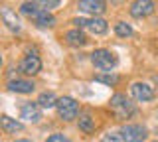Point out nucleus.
<instances>
[{
  "mask_svg": "<svg viewBox=\"0 0 158 142\" xmlns=\"http://www.w3.org/2000/svg\"><path fill=\"white\" fill-rule=\"evenodd\" d=\"M65 40H67V43L69 46H85L87 43V36L83 34V30H79V28H75V30H69L67 34H65Z\"/></svg>",
  "mask_w": 158,
  "mask_h": 142,
  "instance_id": "15",
  "label": "nucleus"
},
{
  "mask_svg": "<svg viewBox=\"0 0 158 142\" xmlns=\"http://www.w3.org/2000/svg\"><path fill=\"white\" fill-rule=\"evenodd\" d=\"M38 105L42 107V109H52V107L57 105V99H56V95H53L52 91H46V93H42V95L38 97Z\"/></svg>",
  "mask_w": 158,
  "mask_h": 142,
  "instance_id": "16",
  "label": "nucleus"
},
{
  "mask_svg": "<svg viewBox=\"0 0 158 142\" xmlns=\"http://www.w3.org/2000/svg\"><path fill=\"white\" fill-rule=\"evenodd\" d=\"M42 69V59L38 57V53H28V55H24L22 63H20V71L26 73V75H36V73Z\"/></svg>",
  "mask_w": 158,
  "mask_h": 142,
  "instance_id": "8",
  "label": "nucleus"
},
{
  "mask_svg": "<svg viewBox=\"0 0 158 142\" xmlns=\"http://www.w3.org/2000/svg\"><path fill=\"white\" fill-rule=\"evenodd\" d=\"M131 91H132V97H135L136 101H142V103H146V101H152L156 97V93H154V87H150L148 83H132V87H131Z\"/></svg>",
  "mask_w": 158,
  "mask_h": 142,
  "instance_id": "7",
  "label": "nucleus"
},
{
  "mask_svg": "<svg viewBox=\"0 0 158 142\" xmlns=\"http://www.w3.org/2000/svg\"><path fill=\"white\" fill-rule=\"evenodd\" d=\"M101 142H127V138L121 130H111L101 138Z\"/></svg>",
  "mask_w": 158,
  "mask_h": 142,
  "instance_id": "18",
  "label": "nucleus"
},
{
  "mask_svg": "<svg viewBox=\"0 0 158 142\" xmlns=\"http://www.w3.org/2000/svg\"><path fill=\"white\" fill-rule=\"evenodd\" d=\"M56 107H57V112H59V116H61L63 120H73L77 116V112H79V105L75 103V99H71V97H59Z\"/></svg>",
  "mask_w": 158,
  "mask_h": 142,
  "instance_id": "5",
  "label": "nucleus"
},
{
  "mask_svg": "<svg viewBox=\"0 0 158 142\" xmlns=\"http://www.w3.org/2000/svg\"><path fill=\"white\" fill-rule=\"evenodd\" d=\"M79 128H81L85 134H91L93 130H95V119H93L91 115H81L79 116Z\"/></svg>",
  "mask_w": 158,
  "mask_h": 142,
  "instance_id": "17",
  "label": "nucleus"
},
{
  "mask_svg": "<svg viewBox=\"0 0 158 142\" xmlns=\"http://www.w3.org/2000/svg\"><path fill=\"white\" fill-rule=\"evenodd\" d=\"M46 142H69V140H67V136H63V134H52Z\"/></svg>",
  "mask_w": 158,
  "mask_h": 142,
  "instance_id": "22",
  "label": "nucleus"
},
{
  "mask_svg": "<svg viewBox=\"0 0 158 142\" xmlns=\"http://www.w3.org/2000/svg\"><path fill=\"white\" fill-rule=\"evenodd\" d=\"M8 89L14 91V93H32L36 87H34L32 81H26V79H12V81H8Z\"/></svg>",
  "mask_w": 158,
  "mask_h": 142,
  "instance_id": "14",
  "label": "nucleus"
},
{
  "mask_svg": "<svg viewBox=\"0 0 158 142\" xmlns=\"http://www.w3.org/2000/svg\"><path fill=\"white\" fill-rule=\"evenodd\" d=\"M38 6H42L44 10H52V8H57L59 6V0H34Z\"/></svg>",
  "mask_w": 158,
  "mask_h": 142,
  "instance_id": "21",
  "label": "nucleus"
},
{
  "mask_svg": "<svg viewBox=\"0 0 158 142\" xmlns=\"http://www.w3.org/2000/svg\"><path fill=\"white\" fill-rule=\"evenodd\" d=\"M152 81H154L156 85H158V75H154V77H152Z\"/></svg>",
  "mask_w": 158,
  "mask_h": 142,
  "instance_id": "23",
  "label": "nucleus"
},
{
  "mask_svg": "<svg viewBox=\"0 0 158 142\" xmlns=\"http://www.w3.org/2000/svg\"><path fill=\"white\" fill-rule=\"evenodd\" d=\"M156 142H158V140H156Z\"/></svg>",
  "mask_w": 158,
  "mask_h": 142,
  "instance_id": "26",
  "label": "nucleus"
},
{
  "mask_svg": "<svg viewBox=\"0 0 158 142\" xmlns=\"http://www.w3.org/2000/svg\"><path fill=\"white\" fill-rule=\"evenodd\" d=\"M111 2H121V0H111Z\"/></svg>",
  "mask_w": 158,
  "mask_h": 142,
  "instance_id": "25",
  "label": "nucleus"
},
{
  "mask_svg": "<svg viewBox=\"0 0 158 142\" xmlns=\"http://www.w3.org/2000/svg\"><path fill=\"white\" fill-rule=\"evenodd\" d=\"M95 81H101V83H105V85H117V83H118V77L113 75V73H109V75H97Z\"/></svg>",
  "mask_w": 158,
  "mask_h": 142,
  "instance_id": "20",
  "label": "nucleus"
},
{
  "mask_svg": "<svg viewBox=\"0 0 158 142\" xmlns=\"http://www.w3.org/2000/svg\"><path fill=\"white\" fill-rule=\"evenodd\" d=\"M91 61L97 69L101 71H111L117 65V55L109 50H95L91 53Z\"/></svg>",
  "mask_w": 158,
  "mask_h": 142,
  "instance_id": "3",
  "label": "nucleus"
},
{
  "mask_svg": "<svg viewBox=\"0 0 158 142\" xmlns=\"http://www.w3.org/2000/svg\"><path fill=\"white\" fill-rule=\"evenodd\" d=\"M154 12V2L152 0H135L131 4V16L132 18H146Z\"/></svg>",
  "mask_w": 158,
  "mask_h": 142,
  "instance_id": "10",
  "label": "nucleus"
},
{
  "mask_svg": "<svg viewBox=\"0 0 158 142\" xmlns=\"http://www.w3.org/2000/svg\"><path fill=\"white\" fill-rule=\"evenodd\" d=\"M77 8L85 14H91L93 18H99L105 12V2H103V0H79Z\"/></svg>",
  "mask_w": 158,
  "mask_h": 142,
  "instance_id": "9",
  "label": "nucleus"
},
{
  "mask_svg": "<svg viewBox=\"0 0 158 142\" xmlns=\"http://www.w3.org/2000/svg\"><path fill=\"white\" fill-rule=\"evenodd\" d=\"M0 124H2L4 132H8V134H16V132H20L24 128V124L16 119H10L8 115H2L0 116Z\"/></svg>",
  "mask_w": 158,
  "mask_h": 142,
  "instance_id": "13",
  "label": "nucleus"
},
{
  "mask_svg": "<svg viewBox=\"0 0 158 142\" xmlns=\"http://www.w3.org/2000/svg\"><path fill=\"white\" fill-rule=\"evenodd\" d=\"M115 32H117V36H121V38L132 36V28L128 26L127 22H117V24H115Z\"/></svg>",
  "mask_w": 158,
  "mask_h": 142,
  "instance_id": "19",
  "label": "nucleus"
},
{
  "mask_svg": "<svg viewBox=\"0 0 158 142\" xmlns=\"http://www.w3.org/2000/svg\"><path fill=\"white\" fill-rule=\"evenodd\" d=\"M121 132L125 134L127 142H144L148 136V132L142 124H127V126H123Z\"/></svg>",
  "mask_w": 158,
  "mask_h": 142,
  "instance_id": "6",
  "label": "nucleus"
},
{
  "mask_svg": "<svg viewBox=\"0 0 158 142\" xmlns=\"http://www.w3.org/2000/svg\"><path fill=\"white\" fill-rule=\"evenodd\" d=\"M20 12H22L24 16L32 18V20L36 22L38 26H42V28L56 26V16L49 14V10H44L42 6H38L36 2H24L22 6H20Z\"/></svg>",
  "mask_w": 158,
  "mask_h": 142,
  "instance_id": "1",
  "label": "nucleus"
},
{
  "mask_svg": "<svg viewBox=\"0 0 158 142\" xmlns=\"http://www.w3.org/2000/svg\"><path fill=\"white\" fill-rule=\"evenodd\" d=\"M111 111L113 115L117 116V119H131L132 115H135V103H131V99H127L125 95H121V93H117V95L111 97Z\"/></svg>",
  "mask_w": 158,
  "mask_h": 142,
  "instance_id": "2",
  "label": "nucleus"
},
{
  "mask_svg": "<svg viewBox=\"0 0 158 142\" xmlns=\"http://www.w3.org/2000/svg\"><path fill=\"white\" fill-rule=\"evenodd\" d=\"M20 116L28 122H38L42 119V111H40L38 103H24L22 109H20Z\"/></svg>",
  "mask_w": 158,
  "mask_h": 142,
  "instance_id": "11",
  "label": "nucleus"
},
{
  "mask_svg": "<svg viewBox=\"0 0 158 142\" xmlns=\"http://www.w3.org/2000/svg\"><path fill=\"white\" fill-rule=\"evenodd\" d=\"M73 24H75L79 30H87L91 34H105L107 28H109L103 18H75Z\"/></svg>",
  "mask_w": 158,
  "mask_h": 142,
  "instance_id": "4",
  "label": "nucleus"
},
{
  "mask_svg": "<svg viewBox=\"0 0 158 142\" xmlns=\"http://www.w3.org/2000/svg\"><path fill=\"white\" fill-rule=\"evenodd\" d=\"M16 142H32V140H16Z\"/></svg>",
  "mask_w": 158,
  "mask_h": 142,
  "instance_id": "24",
  "label": "nucleus"
},
{
  "mask_svg": "<svg viewBox=\"0 0 158 142\" xmlns=\"http://www.w3.org/2000/svg\"><path fill=\"white\" fill-rule=\"evenodd\" d=\"M2 20H4V24H6L8 30H12V32H20V30H22L20 18L16 16V12L10 10L8 6H2Z\"/></svg>",
  "mask_w": 158,
  "mask_h": 142,
  "instance_id": "12",
  "label": "nucleus"
}]
</instances>
